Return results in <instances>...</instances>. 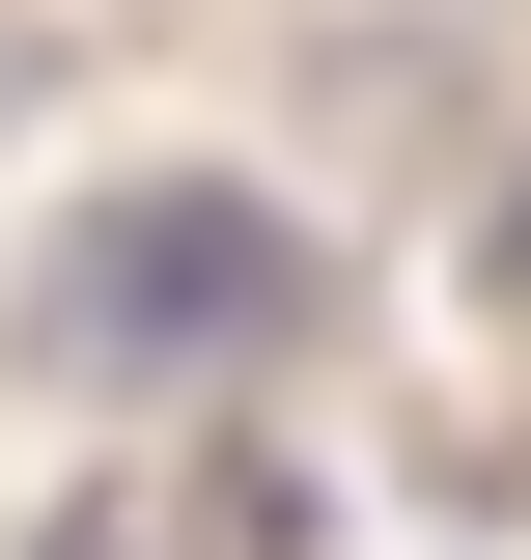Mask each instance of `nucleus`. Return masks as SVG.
<instances>
[{
  "mask_svg": "<svg viewBox=\"0 0 531 560\" xmlns=\"http://www.w3.org/2000/svg\"><path fill=\"white\" fill-rule=\"evenodd\" d=\"M308 337V224L224 197V168H140V197L57 224V280H28V364L57 393H224V364Z\"/></svg>",
  "mask_w": 531,
  "mask_h": 560,
  "instance_id": "nucleus-1",
  "label": "nucleus"
}]
</instances>
